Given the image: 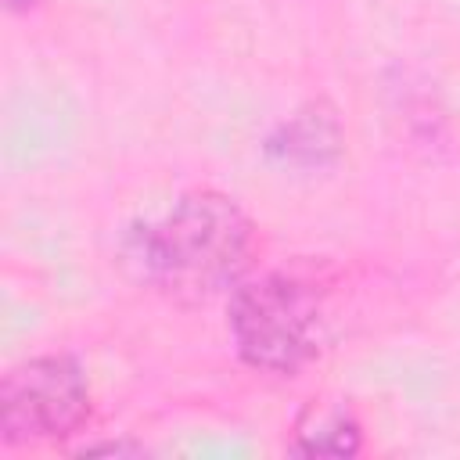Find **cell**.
<instances>
[{
    "label": "cell",
    "instance_id": "obj_1",
    "mask_svg": "<svg viewBox=\"0 0 460 460\" xmlns=\"http://www.w3.org/2000/svg\"><path fill=\"white\" fill-rule=\"evenodd\" d=\"M252 219L219 190H187L137 234L133 259L162 291L198 302L230 288L252 255Z\"/></svg>",
    "mask_w": 460,
    "mask_h": 460
},
{
    "label": "cell",
    "instance_id": "obj_2",
    "mask_svg": "<svg viewBox=\"0 0 460 460\" xmlns=\"http://www.w3.org/2000/svg\"><path fill=\"white\" fill-rule=\"evenodd\" d=\"M230 331L237 352L270 374L302 370L323 345V313L309 284L288 273L244 280L230 295Z\"/></svg>",
    "mask_w": 460,
    "mask_h": 460
},
{
    "label": "cell",
    "instance_id": "obj_3",
    "mask_svg": "<svg viewBox=\"0 0 460 460\" xmlns=\"http://www.w3.org/2000/svg\"><path fill=\"white\" fill-rule=\"evenodd\" d=\"M90 417V388L75 359L36 356L4 374L0 431L7 446L58 442L75 435Z\"/></svg>",
    "mask_w": 460,
    "mask_h": 460
},
{
    "label": "cell",
    "instance_id": "obj_4",
    "mask_svg": "<svg viewBox=\"0 0 460 460\" xmlns=\"http://www.w3.org/2000/svg\"><path fill=\"white\" fill-rule=\"evenodd\" d=\"M291 449L305 456H352L359 449V424L349 406L313 399L295 424Z\"/></svg>",
    "mask_w": 460,
    "mask_h": 460
},
{
    "label": "cell",
    "instance_id": "obj_5",
    "mask_svg": "<svg viewBox=\"0 0 460 460\" xmlns=\"http://www.w3.org/2000/svg\"><path fill=\"white\" fill-rule=\"evenodd\" d=\"M341 144L338 119L327 104H309L298 115H291L277 137L270 140V151L280 155L284 162H302V165H320L323 158H334Z\"/></svg>",
    "mask_w": 460,
    "mask_h": 460
},
{
    "label": "cell",
    "instance_id": "obj_6",
    "mask_svg": "<svg viewBox=\"0 0 460 460\" xmlns=\"http://www.w3.org/2000/svg\"><path fill=\"white\" fill-rule=\"evenodd\" d=\"M32 4H36V0H7V7H11V11H29Z\"/></svg>",
    "mask_w": 460,
    "mask_h": 460
}]
</instances>
